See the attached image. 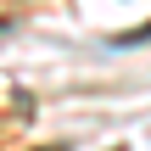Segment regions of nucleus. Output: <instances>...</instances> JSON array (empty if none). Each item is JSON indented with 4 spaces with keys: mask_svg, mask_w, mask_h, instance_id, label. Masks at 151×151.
I'll return each instance as SVG.
<instances>
[{
    "mask_svg": "<svg viewBox=\"0 0 151 151\" xmlns=\"http://www.w3.org/2000/svg\"><path fill=\"white\" fill-rule=\"evenodd\" d=\"M146 39H151V22L129 28V34H112V45H118V50H134V45H146Z\"/></svg>",
    "mask_w": 151,
    "mask_h": 151,
    "instance_id": "nucleus-1",
    "label": "nucleus"
}]
</instances>
